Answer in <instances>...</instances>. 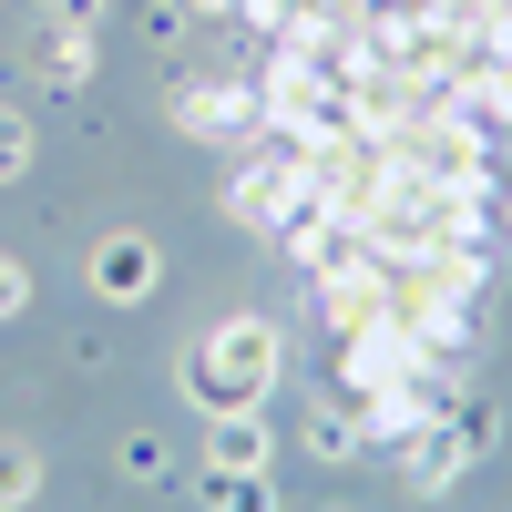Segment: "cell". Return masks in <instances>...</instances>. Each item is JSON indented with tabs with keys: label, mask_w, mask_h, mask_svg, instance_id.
<instances>
[{
	"label": "cell",
	"mask_w": 512,
	"mask_h": 512,
	"mask_svg": "<svg viewBox=\"0 0 512 512\" xmlns=\"http://www.w3.org/2000/svg\"><path fill=\"white\" fill-rule=\"evenodd\" d=\"M246 21L236 216L277 236L369 431H420L472 349L492 154L512 144V0H226Z\"/></svg>",
	"instance_id": "cell-1"
}]
</instances>
